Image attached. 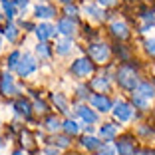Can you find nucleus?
<instances>
[{
	"label": "nucleus",
	"instance_id": "obj_1",
	"mask_svg": "<svg viewBox=\"0 0 155 155\" xmlns=\"http://www.w3.org/2000/svg\"><path fill=\"white\" fill-rule=\"evenodd\" d=\"M117 84L123 87V90H135L139 86V78H137V72L133 66H121L117 70V76H115Z\"/></svg>",
	"mask_w": 155,
	"mask_h": 155
},
{
	"label": "nucleus",
	"instance_id": "obj_2",
	"mask_svg": "<svg viewBox=\"0 0 155 155\" xmlns=\"http://www.w3.org/2000/svg\"><path fill=\"white\" fill-rule=\"evenodd\" d=\"M36 68H38L36 58H34L32 54H24L22 58H20V64H18V68H16V72H18L20 78H28V76H32V74L36 72Z\"/></svg>",
	"mask_w": 155,
	"mask_h": 155
},
{
	"label": "nucleus",
	"instance_id": "obj_3",
	"mask_svg": "<svg viewBox=\"0 0 155 155\" xmlns=\"http://www.w3.org/2000/svg\"><path fill=\"white\" fill-rule=\"evenodd\" d=\"M72 74L76 78H87L91 72H94V62L91 60H87V58H80V60H76L72 64Z\"/></svg>",
	"mask_w": 155,
	"mask_h": 155
},
{
	"label": "nucleus",
	"instance_id": "obj_4",
	"mask_svg": "<svg viewBox=\"0 0 155 155\" xmlns=\"http://www.w3.org/2000/svg\"><path fill=\"white\" fill-rule=\"evenodd\" d=\"M87 52H90L91 60H96V62H107V58H110V46L105 44V42H96V44H90Z\"/></svg>",
	"mask_w": 155,
	"mask_h": 155
},
{
	"label": "nucleus",
	"instance_id": "obj_5",
	"mask_svg": "<svg viewBox=\"0 0 155 155\" xmlns=\"http://www.w3.org/2000/svg\"><path fill=\"white\" fill-rule=\"evenodd\" d=\"M114 115H115V119H117L119 123H125V121H129V119L133 117V110H131V105L127 104V101H115V105H114Z\"/></svg>",
	"mask_w": 155,
	"mask_h": 155
},
{
	"label": "nucleus",
	"instance_id": "obj_6",
	"mask_svg": "<svg viewBox=\"0 0 155 155\" xmlns=\"http://www.w3.org/2000/svg\"><path fill=\"white\" fill-rule=\"evenodd\" d=\"M90 104L94 110L101 111V114H105V111H111L114 107H111V101L107 96H104V94H94V96L90 97Z\"/></svg>",
	"mask_w": 155,
	"mask_h": 155
},
{
	"label": "nucleus",
	"instance_id": "obj_7",
	"mask_svg": "<svg viewBox=\"0 0 155 155\" xmlns=\"http://www.w3.org/2000/svg\"><path fill=\"white\" fill-rule=\"evenodd\" d=\"M0 91H2L4 96H16V94H18V87H16V84H14L12 74L6 72L4 76H2V82H0Z\"/></svg>",
	"mask_w": 155,
	"mask_h": 155
},
{
	"label": "nucleus",
	"instance_id": "obj_8",
	"mask_svg": "<svg viewBox=\"0 0 155 155\" xmlns=\"http://www.w3.org/2000/svg\"><path fill=\"white\" fill-rule=\"evenodd\" d=\"M56 30H58L62 36H66V38H70L74 32H76V22H74L72 18H62V20H58V24H56Z\"/></svg>",
	"mask_w": 155,
	"mask_h": 155
},
{
	"label": "nucleus",
	"instance_id": "obj_9",
	"mask_svg": "<svg viewBox=\"0 0 155 155\" xmlns=\"http://www.w3.org/2000/svg\"><path fill=\"white\" fill-rule=\"evenodd\" d=\"M56 26H52V24H48V22H42L40 26L36 28V36H38V40L40 42H46V40H50L52 36H56Z\"/></svg>",
	"mask_w": 155,
	"mask_h": 155
},
{
	"label": "nucleus",
	"instance_id": "obj_10",
	"mask_svg": "<svg viewBox=\"0 0 155 155\" xmlns=\"http://www.w3.org/2000/svg\"><path fill=\"white\" fill-rule=\"evenodd\" d=\"M115 149H117L119 155H135V147H133V141L129 137H123V139L115 141Z\"/></svg>",
	"mask_w": 155,
	"mask_h": 155
},
{
	"label": "nucleus",
	"instance_id": "obj_11",
	"mask_svg": "<svg viewBox=\"0 0 155 155\" xmlns=\"http://www.w3.org/2000/svg\"><path fill=\"white\" fill-rule=\"evenodd\" d=\"M76 115L82 119L84 123H87V125H91V123L97 121V115L94 114V110H87L86 105H80V107L76 110Z\"/></svg>",
	"mask_w": 155,
	"mask_h": 155
},
{
	"label": "nucleus",
	"instance_id": "obj_12",
	"mask_svg": "<svg viewBox=\"0 0 155 155\" xmlns=\"http://www.w3.org/2000/svg\"><path fill=\"white\" fill-rule=\"evenodd\" d=\"M111 34L117 36L119 40H125V38L129 36V30H127V26H125V22L115 20V22H111Z\"/></svg>",
	"mask_w": 155,
	"mask_h": 155
},
{
	"label": "nucleus",
	"instance_id": "obj_13",
	"mask_svg": "<svg viewBox=\"0 0 155 155\" xmlns=\"http://www.w3.org/2000/svg\"><path fill=\"white\" fill-rule=\"evenodd\" d=\"M36 16H38V18H44V20H50V18L56 16V10H54V6L42 2V4L36 6Z\"/></svg>",
	"mask_w": 155,
	"mask_h": 155
},
{
	"label": "nucleus",
	"instance_id": "obj_14",
	"mask_svg": "<svg viewBox=\"0 0 155 155\" xmlns=\"http://www.w3.org/2000/svg\"><path fill=\"white\" fill-rule=\"evenodd\" d=\"M133 91H137V94L145 96L147 100H153V97H155V86L151 82H139V86H137Z\"/></svg>",
	"mask_w": 155,
	"mask_h": 155
},
{
	"label": "nucleus",
	"instance_id": "obj_15",
	"mask_svg": "<svg viewBox=\"0 0 155 155\" xmlns=\"http://www.w3.org/2000/svg\"><path fill=\"white\" fill-rule=\"evenodd\" d=\"M100 135L104 137L105 141H111V139L117 135V125H114V123H104L100 127Z\"/></svg>",
	"mask_w": 155,
	"mask_h": 155
},
{
	"label": "nucleus",
	"instance_id": "obj_16",
	"mask_svg": "<svg viewBox=\"0 0 155 155\" xmlns=\"http://www.w3.org/2000/svg\"><path fill=\"white\" fill-rule=\"evenodd\" d=\"M72 50H74V42L70 40V38H62V40L56 44V52H58L60 56H68V54H72Z\"/></svg>",
	"mask_w": 155,
	"mask_h": 155
},
{
	"label": "nucleus",
	"instance_id": "obj_17",
	"mask_svg": "<svg viewBox=\"0 0 155 155\" xmlns=\"http://www.w3.org/2000/svg\"><path fill=\"white\" fill-rule=\"evenodd\" d=\"M84 12L90 16V18H94V20H104V10L100 8V6H96V4H86L84 6Z\"/></svg>",
	"mask_w": 155,
	"mask_h": 155
},
{
	"label": "nucleus",
	"instance_id": "obj_18",
	"mask_svg": "<svg viewBox=\"0 0 155 155\" xmlns=\"http://www.w3.org/2000/svg\"><path fill=\"white\" fill-rule=\"evenodd\" d=\"M82 145L86 147V149H90V151H96V149H101V145H104V143H101L97 137H94V135H86L82 139Z\"/></svg>",
	"mask_w": 155,
	"mask_h": 155
},
{
	"label": "nucleus",
	"instance_id": "obj_19",
	"mask_svg": "<svg viewBox=\"0 0 155 155\" xmlns=\"http://www.w3.org/2000/svg\"><path fill=\"white\" fill-rule=\"evenodd\" d=\"M14 107H16V111H18L20 115H24V117H30V114H32V105L28 104L26 100H16V104H14Z\"/></svg>",
	"mask_w": 155,
	"mask_h": 155
},
{
	"label": "nucleus",
	"instance_id": "obj_20",
	"mask_svg": "<svg viewBox=\"0 0 155 155\" xmlns=\"http://www.w3.org/2000/svg\"><path fill=\"white\" fill-rule=\"evenodd\" d=\"M131 101H133V105H135V107H139V110H147V107H149V104H151V100H147L145 96L137 94V91H133V94H131Z\"/></svg>",
	"mask_w": 155,
	"mask_h": 155
},
{
	"label": "nucleus",
	"instance_id": "obj_21",
	"mask_svg": "<svg viewBox=\"0 0 155 155\" xmlns=\"http://www.w3.org/2000/svg\"><path fill=\"white\" fill-rule=\"evenodd\" d=\"M91 86L96 87V90L100 91V94H104V91H107V90H110V80H107L105 76L94 78V80H91Z\"/></svg>",
	"mask_w": 155,
	"mask_h": 155
},
{
	"label": "nucleus",
	"instance_id": "obj_22",
	"mask_svg": "<svg viewBox=\"0 0 155 155\" xmlns=\"http://www.w3.org/2000/svg\"><path fill=\"white\" fill-rule=\"evenodd\" d=\"M0 4H2V10L8 16V20L16 16V4H14V0H0Z\"/></svg>",
	"mask_w": 155,
	"mask_h": 155
},
{
	"label": "nucleus",
	"instance_id": "obj_23",
	"mask_svg": "<svg viewBox=\"0 0 155 155\" xmlns=\"http://www.w3.org/2000/svg\"><path fill=\"white\" fill-rule=\"evenodd\" d=\"M62 127H64V131L68 133V135H76V133H80V125H78V121H74V119H66Z\"/></svg>",
	"mask_w": 155,
	"mask_h": 155
},
{
	"label": "nucleus",
	"instance_id": "obj_24",
	"mask_svg": "<svg viewBox=\"0 0 155 155\" xmlns=\"http://www.w3.org/2000/svg\"><path fill=\"white\" fill-rule=\"evenodd\" d=\"M36 54L40 60H50V46L46 44V42H40L36 46Z\"/></svg>",
	"mask_w": 155,
	"mask_h": 155
},
{
	"label": "nucleus",
	"instance_id": "obj_25",
	"mask_svg": "<svg viewBox=\"0 0 155 155\" xmlns=\"http://www.w3.org/2000/svg\"><path fill=\"white\" fill-rule=\"evenodd\" d=\"M44 125H46V129H48V131H58V129L62 127L64 123L60 121V119L56 117V115H52V117H48V119H46V123H44Z\"/></svg>",
	"mask_w": 155,
	"mask_h": 155
},
{
	"label": "nucleus",
	"instance_id": "obj_26",
	"mask_svg": "<svg viewBox=\"0 0 155 155\" xmlns=\"http://www.w3.org/2000/svg\"><path fill=\"white\" fill-rule=\"evenodd\" d=\"M52 100H54V104L58 105L60 107V111H62V114H68V101H66V97L64 96H60V94H54V96H52Z\"/></svg>",
	"mask_w": 155,
	"mask_h": 155
},
{
	"label": "nucleus",
	"instance_id": "obj_27",
	"mask_svg": "<svg viewBox=\"0 0 155 155\" xmlns=\"http://www.w3.org/2000/svg\"><path fill=\"white\" fill-rule=\"evenodd\" d=\"M6 32H4V36L8 38V42H16V38H18V28H16V24H12L10 22L8 26L4 28Z\"/></svg>",
	"mask_w": 155,
	"mask_h": 155
},
{
	"label": "nucleus",
	"instance_id": "obj_28",
	"mask_svg": "<svg viewBox=\"0 0 155 155\" xmlns=\"http://www.w3.org/2000/svg\"><path fill=\"white\" fill-rule=\"evenodd\" d=\"M20 58H22V54H20L18 50L12 52V54L8 56V68H14V70H16V68H18V64H20Z\"/></svg>",
	"mask_w": 155,
	"mask_h": 155
},
{
	"label": "nucleus",
	"instance_id": "obj_29",
	"mask_svg": "<svg viewBox=\"0 0 155 155\" xmlns=\"http://www.w3.org/2000/svg\"><path fill=\"white\" fill-rule=\"evenodd\" d=\"M145 50L149 52L151 56H155V38H149V40L145 42Z\"/></svg>",
	"mask_w": 155,
	"mask_h": 155
},
{
	"label": "nucleus",
	"instance_id": "obj_30",
	"mask_svg": "<svg viewBox=\"0 0 155 155\" xmlns=\"http://www.w3.org/2000/svg\"><path fill=\"white\" fill-rule=\"evenodd\" d=\"M54 145H58V147H68L70 141H68V137H54Z\"/></svg>",
	"mask_w": 155,
	"mask_h": 155
},
{
	"label": "nucleus",
	"instance_id": "obj_31",
	"mask_svg": "<svg viewBox=\"0 0 155 155\" xmlns=\"http://www.w3.org/2000/svg\"><path fill=\"white\" fill-rule=\"evenodd\" d=\"M78 96L82 97V100H87V97H91V96H90V91H87V87H86V86H80V87H78Z\"/></svg>",
	"mask_w": 155,
	"mask_h": 155
},
{
	"label": "nucleus",
	"instance_id": "obj_32",
	"mask_svg": "<svg viewBox=\"0 0 155 155\" xmlns=\"http://www.w3.org/2000/svg\"><path fill=\"white\" fill-rule=\"evenodd\" d=\"M14 4L18 6L20 10H26L28 8V0H14Z\"/></svg>",
	"mask_w": 155,
	"mask_h": 155
},
{
	"label": "nucleus",
	"instance_id": "obj_33",
	"mask_svg": "<svg viewBox=\"0 0 155 155\" xmlns=\"http://www.w3.org/2000/svg\"><path fill=\"white\" fill-rule=\"evenodd\" d=\"M34 107H36V111H40V114H44V111L48 110V107H46V104H44V101H36V105H34Z\"/></svg>",
	"mask_w": 155,
	"mask_h": 155
},
{
	"label": "nucleus",
	"instance_id": "obj_34",
	"mask_svg": "<svg viewBox=\"0 0 155 155\" xmlns=\"http://www.w3.org/2000/svg\"><path fill=\"white\" fill-rule=\"evenodd\" d=\"M66 14L72 18L74 14H78V8H76V6H70V4H68V6H66Z\"/></svg>",
	"mask_w": 155,
	"mask_h": 155
},
{
	"label": "nucleus",
	"instance_id": "obj_35",
	"mask_svg": "<svg viewBox=\"0 0 155 155\" xmlns=\"http://www.w3.org/2000/svg\"><path fill=\"white\" fill-rule=\"evenodd\" d=\"M117 0H97V4L100 6H114Z\"/></svg>",
	"mask_w": 155,
	"mask_h": 155
},
{
	"label": "nucleus",
	"instance_id": "obj_36",
	"mask_svg": "<svg viewBox=\"0 0 155 155\" xmlns=\"http://www.w3.org/2000/svg\"><path fill=\"white\" fill-rule=\"evenodd\" d=\"M46 153H48V155H58V149H48Z\"/></svg>",
	"mask_w": 155,
	"mask_h": 155
},
{
	"label": "nucleus",
	"instance_id": "obj_37",
	"mask_svg": "<svg viewBox=\"0 0 155 155\" xmlns=\"http://www.w3.org/2000/svg\"><path fill=\"white\" fill-rule=\"evenodd\" d=\"M12 155H24V153H22V151H14Z\"/></svg>",
	"mask_w": 155,
	"mask_h": 155
},
{
	"label": "nucleus",
	"instance_id": "obj_38",
	"mask_svg": "<svg viewBox=\"0 0 155 155\" xmlns=\"http://www.w3.org/2000/svg\"><path fill=\"white\" fill-rule=\"evenodd\" d=\"M60 2H64V4H70V0H60Z\"/></svg>",
	"mask_w": 155,
	"mask_h": 155
},
{
	"label": "nucleus",
	"instance_id": "obj_39",
	"mask_svg": "<svg viewBox=\"0 0 155 155\" xmlns=\"http://www.w3.org/2000/svg\"><path fill=\"white\" fill-rule=\"evenodd\" d=\"M96 155H110V153H105V151H104V153H96Z\"/></svg>",
	"mask_w": 155,
	"mask_h": 155
},
{
	"label": "nucleus",
	"instance_id": "obj_40",
	"mask_svg": "<svg viewBox=\"0 0 155 155\" xmlns=\"http://www.w3.org/2000/svg\"><path fill=\"white\" fill-rule=\"evenodd\" d=\"M0 48H2V36H0Z\"/></svg>",
	"mask_w": 155,
	"mask_h": 155
},
{
	"label": "nucleus",
	"instance_id": "obj_41",
	"mask_svg": "<svg viewBox=\"0 0 155 155\" xmlns=\"http://www.w3.org/2000/svg\"><path fill=\"white\" fill-rule=\"evenodd\" d=\"M0 147H2V143H0Z\"/></svg>",
	"mask_w": 155,
	"mask_h": 155
}]
</instances>
